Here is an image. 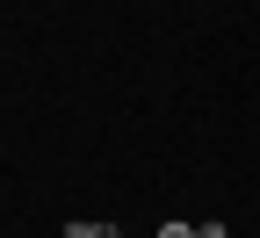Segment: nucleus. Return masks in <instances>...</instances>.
Here are the masks:
<instances>
[{"instance_id":"obj_1","label":"nucleus","mask_w":260,"mask_h":238,"mask_svg":"<svg viewBox=\"0 0 260 238\" xmlns=\"http://www.w3.org/2000/svg\"><path fill=\"white\" fill-rule=\"evenodd\" d=\"M65 238H123L116 224H94V217H80V224H65Z\"/></svg>"},{"instance_id":"obj_2","label":"nucleus","mask_w":260,"mask_h":238,"mask_svg":"<svg viewBox=\"0 0 260 238\" xmlns=\"http://www.w3.org/2000/svg\"><path fill=\"white\" fill-rule=\"evenodd\" d=\"M159 238H195V224H159Z\"/></svg>"},{"instance_id":"obj_3","label":"nucleus","mask_w":260,"mask_h":238,"mask_svg":"<svg viewBox=\"0 0 260 238\" xmlns=\"http://www.w3.org/2000/svg\"><path fill=\"white\" fill-rule=\"evenodd\" d=\"M195 238H232V231H224V224H195Z\"/></svg>"}]
</instances>
